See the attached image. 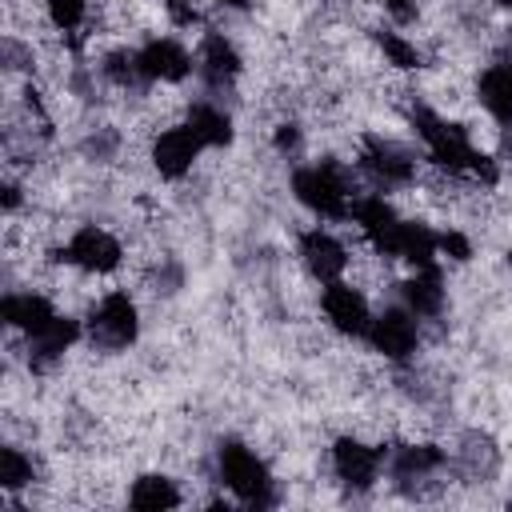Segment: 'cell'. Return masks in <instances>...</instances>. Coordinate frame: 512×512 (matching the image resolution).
Wrapping results in <instances>:
<instances>
[{"mask_svg": "<svg viewBox=\"0 0 512 512\" xmlns=\"http://www.w3.org/2000/svg\"><path fill=\"white\" fill-rule=\"evenodd\" d=\"M44 12H48V20L60 36L80 40V32L88 24V12H92V0H44Z\"/></svg>", "mask_w": 512, "mask_h": 512, "instance_id": "7c38bea8", "label": "cell"}, {"mask_svg": "<svg viewBox=\"0 0 512 512\" xmlns=\"http://www.w3.org/2000/svg\"><path fill=\"white\" fill-rule=\"evenodd\" d=\"M124 500L132 508H180L184 504V492H180V480L164 476V472H144L132 480V488L124 492Z\"/></svg>", "mask_w": 512, "mask_h": 512, "instance_id": "8fae6325", "label": "cell"}, {"mask_svg": "<svg viewBox=\"0 0 512 512\" xmlns=\"http://www.w3.org/2000/svg\"><path fill=\"white\" fill-rule=\"evenodd\" d=\"M200 152H208V148L196 140V132L188 124H176V128H164L152 136L148 164H152V172H160V180H184V176H192Z\"/></svg>", "mask_w": 512, "mask_h": 512, "instance_id": "9c48e42d", "label": "cell"}, {"mask_svg": "<svg viewBox=\"0 0 512 512\" xmlns=\"http://www.w3.org/2000/svg\"><path fill=\"white\" fill-rule=\"evenodd\" d=\"M216 8H224V12H244L248 8V0H212Z\"/></svg>", "mask_w": 512, "mask_h": 512, "instance_id": "4fadbf2b", "label": "cell"}, {"mask_svg": "<svg viewBox=\"0 0 512 512\" xmlns=\"http://www.w3.org/2000/svg\"><path fill=\"white\" fill-rule=\"evenodd\" d=\"M296 256H300V268L316 280V284H332V280H344V268H348V244L344 236H336L332 228H304L300 240H296Z\"/></svg>", "mask_w": 512, "mask_h": 512, "instance_id": "ba28073f", "label": "cell"}, {"mask_svg": "<svg viewBox=\"0 0 512 512\" xmlns=\"http://www.w3.org/2000/svg\"><path fill=\"white\" fill-rule=\"evenodd\" d=\"M320 312H324V328L336 332L340 340H364L376 304L348 280H332L320 284Z\"/></svg>", "mask_w": 512, "mask_h": 512, "instance_id": "8992f818", "label": "cell"}, {"mask_svg": "<svg viewBox=\"0 0 512 512\" xmlns=\"http://www.w3.org/2000/svg\"><path fill=\"white\" fill-rule=\"evenodd\" d=\"M184 124L196 132V140H200L204 148H228V144L236 140V120H232V112H224V104H220V100H208V96L192 100Z\"/></svg>", "mask_w": 512, "mask_h": 512, "instance_id": "30bf717a", "label": "cell"}, {"mask_svg": "<svg viewBox=\"0 0 512 512\" xmlns=\"http://www.w3.org/2000/svg\"><path fill=\"white\" fill-rule=\"evenodd\" d=\"M364 340L388 364H408L420 352V316L400 300H384V304H376Z\"/></svg>", "mask_w": 512, "mask_h": 512, "instance_id": "3957f363", "label": "cell"}, {"mask_svg": "<svg viewBox=\"0 0 512 512\" xmlns=\"http://www.w3.org/2000/svg\"><path fill=\"white\" fill-rule=\"evenodd\" d=\"M60 260L84 268V272H96V276H112L124 268L128 260V244L108 228V224H76L68 232V240L56 248Z\"/></svg>", "mask_w": 512, "mask_h": 512, "instance_id": "277c9868", "label": "cell"}, {"mask_svg": "<svg viewBox=\"0 0 512 512\" xmlns=\"http://www.w3.org/2000/svg\"><path fill=\"white\" fill-rule=\"evenodd\" d=\"M140 336V300L124 288V284H112L84 316V340L92 352H104V356H116L124 348H132Z\"/></svg>", "mask_w": 512, "mask_h": 512, "instance_id": "6da1fadb", "label": "cell"}, {"mask_svg": "<svg viewBox=\"0 0 512 512\" xmlns=\"http://www.w3.org/2000/svg\"><path fill=\"white\" fill-rule=\"evenodd\" d=\"M216 480L220 488H228L240 504H272V472L264 464V456H256L252 444L244 440H228L216 448Z\"/></svg>", "mask_w": 512, "mask_h": 512, "instance_id": "7a4b0ae2", "label": "cell"}, {"mask_svg": "<svg viewBox=\"0 0 512 512\" xmlns=\"http://www.w3.org/2000/svg\"><path fill=\"white\" fill-rule=\"evenodd\" d=\"M384 456H388L384 444H376V440H368V436H360V432H344V436H336L332 448H328L332 476H336L344 488H352V492L376 488L380 468H384Z\"/></svg>", "mask_w": 512, "mask_h": 512, "instance_id": "5b68a950", "label": "cell"}, {"mask_svg": "<svg viewBox=\"0 0 512 512\" xmlns=\"http://www.w3.org/2000/svg\"><path fill=\"white\" fill-rule=\"evenodd\" d=\"M136 60L148 84H184L188 72H196V52H188L184 40L164 36V32L136 44Z\"/></svg>", "mask_w": 512, "mask_h": 512, "instance_id": "52a82bcc", "label": "cell"}]
</instances>
